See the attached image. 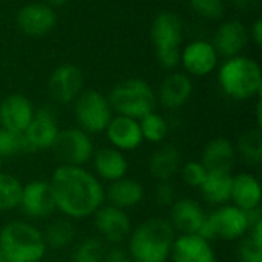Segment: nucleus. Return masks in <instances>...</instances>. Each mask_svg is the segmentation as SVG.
<instances>
[{
	"instance_id": "obj_1",
	"label": "nucleus",
	"mask_w": 262,
	"mask_h": 262,
	"mask_svg": "<svg viewBox=\"0 0 262 262\" xmlns=\"http://www.w3.org/2000/svg\"><path fill=\"white\" fill-rule=\"evenodd\" d=\"M57 210L71 221L91 218L104 203V186L84 166L58 164L49 180Z\"/></svg>"
},
{
	"instance_id": "obj_2",
	"label": "nucleus",
	"mask_w": 262,
	"mask_h": 262,
	"mask_svg": "<svg viewBox=\"0 0 262 262\" xmlns=\"http://www.w3.org/2000/svg\"><path fill=\"white\" fill-rule=\"evenodd\" d=\"M177 232L167 218L155 216L132 227L127 256L135 262H167Z\"/></svg>"
},
{
	"instance_id": "obj_3",
	"label": "nucleus",
	"mask_w": 262,
	"mask_h": 262,
	"mask_svg": "<svg viewBox=\"0 0 262 262\" xmlns=\"http://www.w3.org/2000/svg\"><path fill=\"white\" fill-rule=\"evenodd\" d=\"M0 252L6 262H41L48 247L37 226L12 220L0 229Z\"/></svg>"
},
{
	"instance_id": "obj_4",
	"label": "nucleus",
	"mask_w": 262,
	"mask_h": 262,
	"mask_svg": "<svg viewBox=\"0 0 262 262\" xmlns=\"http://www.w3.org/2000/svg\"><path fill=\"white\" fill-rule=\"evenodd\" d=\"M218 83L227 97L236 101L252 100L262 91L261 68L250 57H230L220 68Z\"/></svg>"
},
{
	"instance_id": "obj_5",
	"label": "nucleus",
	"mask_w": 262,
	"mask_h": 262,
	"mask_svg": "<svg viewBox=\"0 0 262 262\" xmlns=\"http://www.w3.org/2000/svg\"><path fill=\"white\" fill-rule=\"evenodd\" d=\"M115 115L140 120L155 111L157 95L150 84L141 78H129L114 86L107 97Z\"/></svg>"
},
{
	"instance_id": "obj_6",
	"label": "nucleus",
	"mask_w": 262,
	"mask_h": 262,
	"mask_svg": "<svg viewBox=\"0 0 262 262\" xmlns=\"http://www.w3.org/2000/svg\"><path fill=\"white\" fill-rule=\"evenodd\" d=\"M150 38L155 46L157 60L166 69H173L180 64V46L183 40L181 18L170 12H160L150 26Z\"/></svg>"
},
{
	"instance_id": "obj_7",
	"label": "nucleus",
	"mask_w": 262,
	"mask_h": 262,
	"mask_svg": "<svg viewBox=\"0 0 262 262\" xmlns=\"http://www.w3.org/2000/svg\"><path fill=\"white\" fill-rule=\"evenodd\" d=\"M250 230L249 213L233 204H224L207 213L200 235L209 241H239Z\"/></svg>"
},
{
	"instance_id": "obj_8",
	"label": "nucleus",
	"mask_w": 262,
	"mask_h": 262,
	"mask_svg": "<svg viewBox=\"0 0 262 262\" xmlns=\"http://www.w3.org/2000/svg\"><path fill=\"white\" fill-rule=\"evenodd\" d=\"M74 115L77 127L86 134H101L106 130L114 117V111L107 97L95 89L83 91L74 101Z\"/></svg>"
},
{
	"instance_id": "obj_9",
	"label": "nucleus",
	"mask_w": 262,
	"mask_h": 262,
	"mask_svg": "<svg viewBox=\"0 0 262 262\" xmlns=\"http://www.w3.org/2000/svg\"><path fill=\"white\" fill-rule=\"evenodd\" d=\"M52 150L60 164L86 166L95 152L94 141L89 134L80 127L60 129Z\"/></svg>"
},
{
	"instance_id": "obj_10",
	"label": "nucleus",
	"mask_w": 262,
	"mask_h": 262,
	"mask_svg": "<svg viewBox=\"0 0 262 262\" xmlns=\"http://www.w3.org/2000/svg\"><path fill=\"white\" fill-rule=\"evenodd\" d=\"M94 226L98 238L103 243L120 246L132 232V221L126 210L104 203L94 215Z\"/></svg>"
},
{
	"instance_id": "obj_11",
	"label": "nucleus",
	"mask_w": 262,
	"mask_h": 262,
	"mask_svg": "<svg viewBox=\"0 0 262 262\" xmlns=\"http://www.w3.org/2000/svg\"><path fill=\"white\" fill-rule=\"evenodd\" d=\"M18 209L29 220H46L57 210L49 181L32 180L21 187Z\"/></svg>"
},
{
	"instance_id": "obj_12",
	"label": "nucleus",
	"mask_w": 262,
	"mask_h": 262,
	"mask_svg": "<svg viewBox=\"0 0 262 262\" xmlns=\"http://www.w3.org/2000/svg\"><path fill=\"white\" fill-rule=\"evenodd\" d=\"M58 132V123L49 107H41L35 111L32 121L23 132L26 154H37L52 149Z\"/></svg>"
},
{
	"instance_id": "obj_13",
	"label": "nucleus",
	"mask_w": 262,
	"mask_h": 262,
	"mask_svg": "<svg viewBox=\"0 0 262 262\" xmlns=\"http://www.w3.org/2000/svg\"><path fill=\"white\" fill-rule=\"evenodd\" d=\"M83 72L78 66L66 63L55 68L48 80V91L54 101L60 104L74 103L83 92Z\"/></svg>"
},
{
	"instance_id": "obj_14",
	"label": "nucleus",
	"mask_w": 262,
	"mask_h": 262,
	"mask_svg": "<svg viewBox=\"0 0 262 262\" xmlns=\"http://www.w3.org/2000/svg\"><path fill=\"white\" fill-rule=\"evenodd\" d=\"M169 209L170 212L167 220L177 235H200L206 223L207 212L198 201L192 198H180Z\"/></svg>"
},
{
	"instance_id": "obj_15",
	"label": "nucleus",
	"mask_w": 262,
	"mask_h": 262,
	"mask_svg": "<svg viewBox=\"0 0 262 262\" xmlns=\"http://www.w3.org/2000/svg\"><path fill=\"white\" fill-rule=\"evenodd\" d=\"M218 54L207 40H193L180 52V63L187 75L206 77L212 74L218 64Z\"/></svg>"
},
{
	"instance_id": "obj_16",
	"label": "nucleus",
	"mask_w": 262,
	"mask_h": 262,
	"mask_svg": "<svg viewBox=\"0 0 262 262\" xmlns=\"http://www.w3.org/2000/svg\"><path fill=\"white\" fill-rule=\"evenodd\" d=\"M15 23L23 34L37 38L54 29L57 23V14L54 8L46 3H28L18 9Z\"/></svg>"
},
{
	"instance_id": "obj_17",
	"label": "nucleus",
	"mask_w": 262,
	"mask_h": 262,
	"mask_svg": "<svg viewBox=\"0 0 262 262\" xmlns=\"http://www.w3.org/2000/svg\"><path fill=\"white\" fill-rule=\"evenodd\" d=\"M170 262H216L212 241L201 235H177L170 249Z\"/></svg>"
},
{
	"instance_id": "obj_18",
	"label": "nucleus",
	"mask_w": 262,
	"mask_h": 262,
	"mask_svg": "<svg viewBox=\"0 0 262 262\" xmlns=\"http://www.w3.org/2000/svg\"><path fill=\"white\" fill-rule=\"evenodd\" d=\"M35 114L34 104L23 94H11L0 103V127L23 134Z\"/></svg>"
},
{
	"instance_id": "obj_19",
	"label": "nucleus",
	"mask_w": 262,
	"mask_h": 262,
	"mask_svg": "<svg viewBox=\"0 0 262 262\" xmlns=\"http://www.w3.org/2000/svg\"><path fill=\"white\" fill-rule=\"evenodd\" d=\"M104 134L111 147L120 152H132L144 143L138 120L124 115H114Z\"/></svg>"
},
{
	"instance_id": "obj_20",
	"label": "nucleus",
	"mask_w": 262,
	"mask_h": 262,
	"mask_svg": "<svg viewBox=\"0 0 262 262\" xmlns=\"http://www.w3.org/2000/svg\"><path fill=\"white\" fill-rule=\"evenodd\" d=\"M91 161L94 175L101 183H114L124 178L129 172V161L124 152H120L111 146L95 150Z\"/></svg>"
},
{
	"instance_id": "obj_21",
	"label": "nucleus",
	"mask_w": 262,
	"mask_h": 262,
	"mask_svg": "<svg viewBox=\"0 0 262 262\" xmlns=\"http://www.w3.org/2000/svg\"><path fill=\"white\" fill-rule=\"evenodd\" d=\"M249 29L239 20H229L216 29L213 35V48L218 55L230 58L239 55L249 41Z\"/></svg>"
},
{
	"instance_id": "obj_22",
	"label": "nucleus",
	"mask_w": 262,
	"mask_h": 262,
	"mask_svg": "<svg viewBox=\"0 0 262 262\" xmlns=\"http://www.w3.org/2000/svg\"><path fill=\"white\" fill-rule=\"evenodd\" d=\"M261 183L253 173L239 172L233 175L230 204L239 207L244 212H252L261 209Z\"/></svg>"
},
{
	"instance_id": "obj_23",
	"label": "nucleus",
	"mask_w": 262,
	"mask_h": 262,
	"mask_svg": "<svg viewBox=\"0 0 262 262\" xmlns=\"http://www.w3.org/2000/svg\"><path fill=\"white\" fill-rule=\"evenodd\" d=\"M193 92V83L190 75L186 72H172L169 74L158 89V100L160 103L170 111L183 107Z\"/></svg>"
},
{
	"instance_id": "obj_24",
	"label": "nucleus",
	"mask_w": 262,
	"mask_h": 262,
	"mask_svg": "<svg viewBox=\"0 0 262 262\" xmlns=\"http://www.w3.org/2000/svg\"><path fill=\"white\" fill-rule=\"evenodd\" d=\"M236 157L235 144L229 138L216 137L204 146L200 161L207 172H232Z\"/></svg>"
},
{
	"instance_id": "obj_25",
	"label": "nucleus",
	"mask_w": 262,
	"mask_h": 262,
	"mask_svg": "<svg viewBox=\"0 0 262 262\" xmlns=\"http://www.w3.org/2000/svg\"><path fill=\"white\" fill-rule=\"evenodd\" d=\"M144 195H146L144 186L140 181L127 178V177L117 180L114 183H109V186L104 189L106 203L123 210H129L141 204L144 200Z\"/></svg>"
},
{
	"instance_id": "obj_26",
	"label": "nucleus",
	"mask_w": 262,
	"mask_h": 262,
	"mask_svg": "<svg viewBox=\"0 0 262 262\" xmlns=\"http://www.w3.org/2000/svg\"><path fill=\"white\" fill-rule=\"evenodd\" d=\"M183 164L181 152L173 144H163L160 146L149 158L147 169L150 177L160 183V181H172Z\"/></svg>"
},
{
	"instance_id": "obj_27",
	"label": "nucleus",
	"mask_w": 262,
	"mask_h": 262,
	"mask_svg": "<svg viewBox=\"0 0 262 262\" xmlns=\"http://www.w3.org/2000/svg\"><path fill=\"white\" fill-rule=\"evenodd\" d=\"M232 172H207V177L200 187L203 198L216 207L229 204L232 193Z\"/></svg>"
},
{
	"instance_id": "obj_28",
	"label": "nucleus",
	"mask_w": 262,
	"mask_h": 262,
	"mask_svg": "<svg viewBox=\"0 0 262 262\" xmlns=\"http://www.w3.org/2000/svg\"><path fill=\"white\" fill-rule=\"evenodd\" d=\"M41 233L48 250H63L72 244L75 238V227L68 218H57L52 220Z\"/></svg>"
},
{
	"instance_id": "obj_29",
	"label": "nucleus",
	"mask_w": 262,
	"mask_h": 262,
	"mask_svg": "<svg viewBox=\"0 0 262 262\" xmlns=\"http://www.w3.org/2000/svg\"><path fill=\"white\" fill-rule=\"evenodd\" d=\"M236 155H239L246 163L256 166L262 161V134L261 129H250L239 135L236 144Z\"/></svg>"
},
{
	"instance_id": "obj_30",
	"label": "nucleus",
	"mask_w": 262,
	"mask_h": 262,
	"mask_svg": "<svg viewBox=\"0 0 262 262\" xmlns=\"http://www.w3.org/2000/svg\"><path fill=\"white\" fill-rule=\"evenodd\" d=\"M236 255L239 262H262V220L238 241Z\"/></svg>"
},
{
	"instance_id": "obj_31",
	"label": "nucleus",
	"mask_w": 262,
	"mask_h": 262,
	"mask_svg": "<svg viewBox=\"0 0 262 262\" xmlns=\"http://www.w3.org/2000/svg\"><path fill=\"white\" fill-rule=\"evenodd\" d=\"M23 184L17 177L8 172H0V213L18 209Z\"/></svg>"
},
{
	"instance_id": "obj_32",
	"label": "nucleus",
	"mask_w": 262,
	"mask_h": 262,
	"mask_svg": "<svg viewBox=\"0 0 262 262\" xmlns=\"http://www.w3.org/2000/svg\"><path fill=\"white\" fill-rule=\"evenodd\" d=\"M143 140L152 144H160L166 140L169 134V124L166 118L158 112H150L138 120Z\"/></svg>"
},
{
	"instance_id": "obj_33",
	"label": "nucleus",
	"mask_w": 262,
	"mask_h": 262,
	"mask_svg": "<svg viewBox=\"0 0 262 262\" xmlns=\"http://www.w3.org/2000/svg\"><path fill=\"white\" fill-rule=\"evenodd\" d=\"M106 246L100 238H86L74 249L72 262H103Z\"/></svg>"
},
{
	"instance_id": "obj_34",
	"label": "nucleus",
	"mask_w": 262,
	"mask_h": 262,
	"mask_svg": "<svg viewBox=\"0 0 262 262\" xmlns=\"http://www.w3.org/2000/svg\"><path fill=\"white\" fill-rule=\"evenodd\" d=\"M20 154H26L23 134H17L0 127V158L5 160Z\"/></svg>"
},
{
	"instance_id": "obj_35",
	"label": "nucleus",
	"mask_w": 262,
	"mask_h": 262,
	"mask_svg": "<svg viewBox=\"0 0 262 262\" xmlns=\"http://www.w3.org/2000/svg\"><path fill=\"white\" fill-rule=\"evenodd\" d=\"M178 173L181 175V180L186 186L192 189H200L207 177V169L201 164L200 160H190L181 164Z\"/></svg>"
},
{
	"instance_id": "obj_36",
	"label": "nucleus",
	"mask_w": 262,
	"mask_h": 262,
	"mask_svg": "<svg viewBox=\"0 0 262 262\" xmlns=\"http://www.w3.org/2000/svg\"><path fill=\"white\" fill-rule=\"evenodd\" d=\"M189 3L198 15L210 20L221 18L226 11V0H189Z\"/></svg>"
},
{
	"instance_id": "obj_37",
	"label": "nucleus",
	"mask_w": 262,
	"mask_h": 262,
	"mask_svg": "<svg viewBox=\"0 0 262 262\" xmlns=\"http://www.w3.org/2000/svg\"><path fill=\"white\" fill-rule=\"evenodd\" d=\"M154 198L160 207H170L177 201V190H175V186L172 184V181L157 183Z\"/></svg>"
},
{
	"instance_id": "obj_38",
	"label": "nucleus",
	"mask_w": 262,
	"mask_h": 262,
	"mask_svg": "<svg viewBox=\"0 0 262 262\" xmlns=\"http://www.w3.org/2000/svg\"><path fill=\"white\" fill-rule=\"evenodd\" d=\"M249 37L255 41L256 46L262 45V20L256 18L255 23L252 25V28L249 29Z\"/></svg>"
},
{
	"instance_id": "obj_39",
	"label": "nucleus",
	"mask_w": 262,
	"mask_h": 262,
	"mask_svg": "<svg viewBox=\"0 0 262 262\" xmlns=\"http://www.w3.org/2000/svg\"><path fill=\"white\" fill-rule=\"evenodd\" d=\"M233 3L238 9L247 12V11H253L259 5V0H233Z\"/></svg>"
},
{
	"instance_id": "obj_40",
	"label": "nucleus",
	"mask_w": 262,
	"mask_h": 262,
	"mask_svg": "<svg viewBox=\"0 0 262 262\" xmlns=\"http://www.w3.org/2000/svg\"><path fill=\"white\" fill-rule=\"evenodd\" d=\"M66 2L68 0H45V3L49 5L51 8H60V6L66 5Z\"/></svg>"
},
{
	"instance_id": "obj_41",
	"label": "nucleus",
	"mask_w": 262,
	"mask_h": 262,
	"mask_svg": "<svg viewBox=\"0 0 262 262\" xmlns=\"http://www.w3.org/2000/svg\"><path fill=\"white\" fill-rule=\"evenodd\" d=\"M115 262H135V261H134L132 258H129V256H127V253H126V255H124L123 258H120L118 261H115Z\"/></svg>"
},
{
	"instance_id": "obj_42",
	"label": "nucleus",
	"mask_w": 262,
	"mask_h": 262,
	"mask_svg": "<svg viewBox=\"0 0 262 262\" xmlns=\"http://www.w3.org/2000/svg\"><path fill=\"white\" fill-rule=\"evenodd\" d=\"M0 262H6L5 261V258H3V255H2V252H0Z\"/></svg>"
},
{
	"instance_id": "obj_43",
	"label": "nucleus",
	"mask_w": 262,
	"mask_h": 262,
	"mask_svg": "<svg viewBox=\"0 0 262 262\" xmlns=\"http://www.w3.org/2000/svg\"><path fill=\"white\" fill-rule=\"evenodd\" d=\"M2 166H3V160L0 158V172H2Z\"/></svg>"
}]
</instances>
